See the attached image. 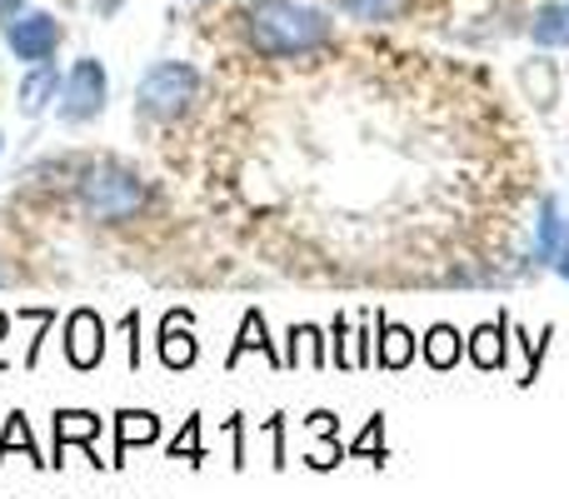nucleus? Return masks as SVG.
I'll list each match as a JSON object with an SVG mask.
<instances>
[{"label": "nucleus", "mask_w": 569, "mask_h": 499, "mask_svg": "<svg viewBox=\"0 0 569 499\" xmlns=\"http://www.w3.org/2000/svg\"><path fill=\"white\" fill-rule=\"evenodd\" d=\"M0 340H6V315H0Z\"/></svg>", "instance_id": "nucleus-27"}, {"label": "nucleus", "mask_w": 569, "mask_h": 499, "mask_svg": "<svg viewBox=\"0 0 569 499\" xmlns=\"http://www.w3.org/2000/svg\"><path fill=\"white\" fill-rule=\"evenodd\" d=\"M565 230H569V220H565L560 200H555V196H545V206H540V265H545V270H550V265L560 260Z\"/></svg>", "instance_id": "nucleus-18"}, {"label": "nucleus", "mask_w": 569, "mask_h": 499, "mask_svg": "<svg viewBox=\"0 0 569 499\" xmlns=\"http://www.w3.org/2000/svg\"><path fill=\"white\" fill-rule=\"evenodd\" d=\"M305 355H310L315 365H325V355H320V330H310V325H295V330H290V355H284V370H295Z\"/></svg>", "instance_id": "nucleus-20"}, {"label": "nucleus", "mask_w": 569, "mask_h": 499, "mask_svg": "<svg viewBox=\"0 0 569 499\" xmlns=\"http://www.w3.org/2000/svg\"><path fill=\"white\" fill-rule=\"evenodd\" d=\"M170 460H190V465L206 460V450H200V415H190L186 430L170 440Z\"/></svg>", "instance_id": "nucleus-22"}, {"label": "nucleus", "mask_w": 569, "mask_h": 499, "mask_svg": "<svg viewBox=\"0 0 569 499\" xmlns=\"http://www.w3.org/2000/svg\"><path fill=\"white\" fill-rule=\"evenodd\" d=\"M465 360V335L455 325H430L425 330V365L430 370H455Z\"/></svg>", "instance_id": "nucleus-16"}, {"label": "nucleus", "mask_w": 569, "mask_h": 499, "mask_svg": "<svg viewBox=\"0 0 569 499\" xmlns=\"http://www.w3.org/2000/svg\"><path fill=\"white\" fill-rule=\"evenodd\" d=\"M0 36H6V50L20 60V66H46V60H56L60 46H66V26H60V16L36 10V6L20 10Z\"/></svg>", "instance_id": "nucleus-5"}, {"label": "nucleus", "mask_w": 569, "mask_h": 499, "mask_svg": "<svg viewBox=\"0 0 569 499\" xmlns=\"http://www.w3.org/2000/svg\"><path fill=\"white\" fill-rule=\"evenodd\" d=\"M520 90H525V100H530V106L555 110V100H560V70H555L550 50H540V56H530L520 66Z\"/></svg>", "instance_id": "nucleus-12"}, {"label": "nucleus", "mask_w": 569, "mask_h": 499, "mask_svg": "<svg viewBox=\"0 0 569 499\" xmlns=\"http://www.w3.org/2000/svg\"><path fill=\"white\" fill-rule=\"evenodd\" d=\"M196 355H200V340H196L190 310H170L166 325H160V360H166V370H190Z\"/></svg>", "instance_id": "nucleus-8"}, {"label": "nucleus", "mask_w": 569, "mask_h": 499, "mask_svg": "<svg viewBox=\"0 0 569 499\" xmlns=\"http://www.w3.org/2000/svg\"><path fill=\"white\" fill-rule=\"evenodd\" d=\"M20 10H26V0H0V30H6L10 20L20 16Z\"/></svg>", "instance_id": "nucleus-25"}, {"label": "nucleus", "mask_w": 569, "mask_h": 499, "mask_svg": "<svg viewBox=\"0 0 569 499\" xmlns=\"http://www.w3.org/2000/svg\"><path fill=\"white\" fill-rule=\"evenodd\" d=\"M80 206L90 210V220H106V226H126L140 210L150 206V190L140 186V176L120 166H100L80 180Z\"/></svg>", "instance_id": "nucleus-3"}, {"label": "nucleus", "mask_w": 569, "mask_h": 499, "mask_svg": "<svg viewBox=\"0 0 569 499\" xmlns=\"http://www.w3.org/2000/svg\"><path fill=\"white\" fill-rule=\"evenodd\" d=\"M250 350H260V355H266L270 365H280V370H284V360L276 355V345H270L266 315H260V310H246V320H240V340H236V345H230V350H226V365H240V360H246Z\"/></svg>", "instance_id": "nucleus-15"}, {"label": "nucleus", "mask_w": 569, "mask_h": 499, "mask_svg": "<svg viewBox=\"0 0 569 499\" xmlns=\"http://www.w3.org/2000/svg\"><path fill=\"white\" fill-rule=\"evenodd\" d=\"M350 340H355V325L340 315V320H335V355H330L335 370H345V365H350Z\"/></svg>", "instance_id": "nucleus-23"}, {"label": "nucleus", "mask_w": 569, "mask_h": 499, "mask_svg": "<svg viewBox=\"0 0 569 499\" xmlns=\"http://www.w3.org/2000/svg\"><path fill=\"white\" fill-rule=\"evenodd\" d=\"M246 46L266 60H310L335 40L330 10L305 6V0H250L240 10Z\"/></svg>", "instance_id": "nucleus-1"}, {"label": "nucleus", "mask_w": 569, "mask_h": 499, "mask_svg": "<svg viewBox=\"0 0 569 499\" xmlns=\"http://www.w3.org/2000/svg\"><path fill=\"white\" fill-rule=\"evenodd\" d=\"M380 415H375L370 425H365V435L355 445H345V460H370V465H385V450H380Z\"/></svg>", "instance_id": "nucleus-21"}, {"label": "nucleus", "mask_w": 569, "mask_h": 499, "mask_svg": "<svg viewBox=\"0 0 569 499\" xmlns=\"http://www.w3.org/2000/svg\"><path fill=\"white\" fill-rule=\"evenodd\" d=\"M415 355H420V340H415L400 320L375 315V365H380V370H410Z\"/></svg>", "instance_id": "nucleus-9"}, {"label": "nucleus", "mask_w": 569, "mask_h": 499, "mask_svg": "<svg viewBox=\"0 0 569 499\" xmlns=\"http://www.w3.org/2000/svg\"><path fill=\"white\" fill-rule=\"evenodd\" d=\"M550 270H555V275H560V280L569 285V230H565V246H560V260H555V265H550Z\"/></svg>", "instance_id": "nucleus-26"}, {"label": "nucleus", "mask_w": 569, "mask_h": 499, "mask_svg": "<svg viewBox=\"0 0 569 499\" xmlns=\"http://www.w3.org/2000/svg\"><path fill=\"white\" fill-rule=\"evenodd\" d=\"M120 330L130 335V370H140V340H136V335H140V315H126V325H120Z\"/></svg>", "instance_id": "nucleus-24"}, {"label": "nucleus", "mask_w": 569, "mask_h": 499, "mask_svg": "<svg viewBox=\"0 0 569 499\" xmlns=\"http://www.w3.org/2000/svg\"><path fill=\"white\" fill-rule=\"evenodd\" d=\"M0 285H6V270H0Z\"/></svg>", "instance_id": "nucleus-28"}, {"label": "nucleus", "mask_w": 569, "mask_h": 499, "mask_svg": "<svg viewBox=\"0 0 569 499\" xmlns=\"http://www.w3.org/2000/svg\"><path fill=\"white\" fill-rule=\"evenodd\" d=\"M160 440V420L150 410H120L116 415V460L110 465H126V455L136 445H156Z\"/></svg>", "instance_id": "nucleus-14"}, {"label": "nucleus", "mask_w": 569, "mask_h": 499, "mask_svg": "<svg viewBox=\"0 0 569 499\" xmlns=\"http://www.w3.org/2000/svg\"><path fill=\"white\" fill-rule=\"evenodd\" d=\"M10 450H26L36 465H46V460H40V450H36V435H30V425H26V415H20V410L6 420V435H0V460H6Z\"/></svg>", "instance_id": "nucleus-19"}, {"label": "nucleus", "mask_w": 569, "mask_h": 499, "mask_svg": "<svg viewBox=\"0 0 569 499\" xmlns=\"http://www.w3.org/2000/svg\"><path fill=\"white\" fill-rule=\"evenodd\" d=\"M66 360L76 370H96L106 360V320L96 310H76L66 320Z\"/></svg>", "instance_id": "nucleus-6"}, {"label": "nucleus", "mask_w": 569, "mask_h": 499, "mask_svg": "<svg viewBox=\"0 0 569 499\" xmlns=\"http://www.w3.org/2000/svg\"><path fill=\"white\" fill-rule=\"evenodd\" d=\"M335 6L350 20H360V26H395V20L410 16L415 0H335Z\"/></svg>", "instance_id": "nucleus-17"}, {"label": "nucleus", "mask_w": 569, "mask_h": 499, "mask_svg": "<svg viewBox=\"0 0 569 499\" xmlns=\"http://www.w3.org/2000/svg\"><path fill=\"white\" fill-rule=\"evenodd\" d=\"M60 70H56V60H46V66H26V80H20V116H46L50 106L60 100Z\"/></svg>", "instance_id": "nucleus-11"}, {"label": "nucleus", "mask_w": 569, "mask_h": 499, "mask_svg": "<svg viewBox=\"0 0 569 499\" xmlns=\"http://www.w3.org/2000/svg\"><path fill=\"white\" fill-rule=\"evenodd\" d=\"M110 106V76L106 66H100L96 56H80L76 66L66 70V80H60V100H56V116L66 120V126H90V120H100Z\"/></svg>", "instance_id": "nucleus-4"}, {"label": "nucleus", "mask_w": 569, "mask_h": 499, "mask_svg": "<svg viewBox=\"0 0 569 499\" xmlns=\"http://www.w3.org/2000/svg\"><path fill=\"white\" fill-rule=\"evenodd\" d=\"M100 430H106V420H100V415H90V410H56V460H50V465H66L70 445H80L90 465H106L96 455Z\"/></svg>", "instance_id": "nucleus-7"}, {"label": "nucleus", "mask_w": 569, "mask_h": 499, "mask_svg": "<svg viewBox=\"0 0 569 499\" xmlns=\"http://www.w3.org/2000/svg\"><path fill=\"white\" fill-rule=\"evenodd\" d=\"M510 320H495V325H475L470 335H465V355H470V365L475 370H485V375H495V370H505V360H510Z\"/></svg>", "instance_id": "nucleus-10"}, {"label": "nucleus", "mask_w": 569, "mask_h": 499, "mask_svg": "<svg viewBox=\"0 0 569 499\" xmlns=\"http://www.w3.org/2000/svg\"><path fill=\"white\" fill-rule=\"evenodd\" d=\"M530 40L535 50H569V0H545L530 16Z\"/></svg>", "instance_id": "nucleus-13"}, {"label": "nucleus", "mask_w": 569, "mask_h": 499, "mask_svg": "<svg viewBox=\"0 0 569 499\" xmlns=\"http://www.w3.org/2000/svg\"><path fill=\"white\" fill-rule=\"evenodd\" d=\"M200 90H206V76H200L190 60L166 56V60L140 70L136 110H140V120H180L200 100Z\"/></svg>", "instance_id": "nucleus-2"}, {"label": "nucleus", "mask_w": 569, "mask_h": 499, "mask_svg": "<svg viewBox=\"0 0 569 499\" xmlns=\"http://www.w3.org/2000/svg\"><path fill=\"white\" fill-rule=\"evenodd\" d=\"M0 150H6V136H0Z\"/></svg>", "instance_id": "nucleus-29"}]
</instances>
